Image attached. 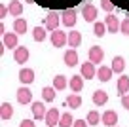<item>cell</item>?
<instances>
[{"label":"cell","mask_w":129,"mask_h":127,"mask_svg":"<svg viewBox=\"0 0 129 127\" xmlns=\"http://www.w3.org/2000/svg\"><path fill=\"white\" fill-rule=\"evenodd\" d=\"M51 44L55 48H63V46L69 44V32H63V30H53L51 32Z\"/></svg>","instance_id":"cell-1"},{"label":"cell","mask_w":129,"mask_h":127,"mask_svg":"<svg viewBox=\"0 0 129 127\" xmlns=\"http://www.w3.org/2000/svg\"><path fill=\"white\" fill-rule=\"evenodd\" d=\"M61 23H63L64 27H74V25H76V10L67 8L61 13Z\"/></svg>","instance_id":"cell-2"},{"label":"cell","mask_w":129,"mask_h":127,"mask_svg":"<svg viewBox=\"0 0 129 127\" xmlns=\"http://www.w3.org/2000/svg\"><path fill=\"white\" fill-rule=\"evenodd\" d=\"M28 48L27 46H17L15 48V51H13V59H15V63H19V65H25L28 61Z\"/></svg>","instance_id":"cell-3"},{"label":"cell","mask_w":129,"mask_h":127,"mask_svg":"<svg viewBox=\"0 0 129 127\" xmlns=\"http://www.w3.org/2000/svg\"><path fill=\"white\" fill-rule=\"evenodd\" d=\"M89 61L95 63V65H101L103 61H105V51H103V48L91 46V48H89Z\"/></svg>","instance_id":"cell-4"},{"label":"cell","mask_w":129,"mask_h":127,"mask_svg":"<svg viewBox=\"0 0 129 127\" xmlns=\"http://www.w3.org/2000/svg\"><path fill=\"white\" fill-rule=\"evenodd\" d=\"M17 101H19V104H32V91L25 85H21L17 89Z\"/></svg>","instance_id":"cell-5"},{"label":"cell","mask_w":129,"mask_h":127,"mask_svg":"<svg viewBox=\"0 0 129 127\" xmlns=\"http://www.w3.org/2000/svg\"><path fill=\"white\" fill-rule=\"evenodd\" d=\"M59 119H61V114H59V110L57 108H48V114H46V125L48 127H55V125H59Z\"/></svg>","instance_id":"cell-6"},{"label":"cell","mask_w":129,"mask_h":127,"mask_svg":"<svg viewBox=\"0 0 129 127\" xmlns=\"http://www.w3.org/2000/svg\"><path fill=\"white\" fill-rule=\"evenodd\" d=\"M82 15H84L85 21H93V23H95L97 15H99V10H97V6H93V4H85L84 8H82Z\"/></svg>","instance_id":"cell-7"},{"label":"cell","mask_w":129,"mask_h":127,"mask_svg":"<svg viewBox=\"0 0 129 127\" xmlns=\"http://www.w3.org/2000/svg\"><path fill=\"white\" fill-rule=\"evenodd\" d=\"M105 23H106V28H108V32H112V34H116V32L121 28V21L118 19L116 15H112V13H108V15H106Z\"/></svg>","instance_id":"cell-8"},{"label":"cell","mask_w":129,"mask_h":127,"mask_svg":"<svg viewBox=\"0 0 129 127\" xmlns=\"http://www.w3.org/2000/svg\"><path fill=\"white\" fill-rule=\"evenodd\" d=\"M80 72L82 76H84L85 80H93L97 76V70H95V63H91V61H87V63H82L80 67Z\"/></svg>","instance_id":"cell-9"},{"label":"cell","mask_w":129,"mask_h":127,"mask_svg":"<svg viewBox=\"0 0 129 127\" xmlns=\"http://www.w3.org/2000/svg\"><path fill=\"white\" fill-rule=\"evenodd\" d=\"M59 23H61L59 13H57V12H49V13H48V17H46V28H48L49 32H53V30H57Z\"/></svg>","instance_id":"cell-10"},{"label":"cell","mask_w":129,"mask_h":127,"mask_svg":"<svg viewBox=\"0 0 129 127\" xmlns=\"http://www.w3.org/2000/svg\"><path fill=\"white\" fill-rule=\"evenodd\" d=\"M32 116H34V119H46V114H48V108L44 106V103H40V101H36V103H32Z\"/></svg>","instance_id":"cell-11"},{"label":"cell","mask_w":129,"mask_h":127,"mask_svg":"<svg viewBox=\"0 0 129 127\" xmlns=\"http://www.w3.org/2000/svg\"><path fill=\"white\" fill-rule=\"evenodd\" d=\"M103 123H105L106 127H116V123H118L116 110H105L103 112Z\"/></svg>","instance_id":"cell-12"},{"label":"cell","mask_w":129,"mask_h":127,"mask_svg":"<svg viewBox=\"0 0 129 127\" xmlns=\"http://www.w3.org/2000/svg\"><path fill=\"white\" fill-rule=\"evenodd\" d=\"M112 74H114L112 67H105V65H101V67L97 68V80H101V82H110Z\"/></svg>","instance_id":"cell-13"},{"label":"cell","mask_w":129,"mask_h":127,"mask_svg":"<svg viewBox=\"0 0 129 127\" xmlns=\"http://www.w3.org/2000/svg\"><path fill=\"white\" fill-rule=\"evenodd\" d=\"M63 61H64L67 67H76V65H78V53H76V49H74V48L67 49L64 55H63Z\"/></svg>","instance_id":"cell-14"},{"label":"cell","mask_w":129,"mask_h":127,"mask_svg":"<svg viewBox=\"0 0 129 127\" xmlns=\"http://www.w3.org/2000/svg\"><path fill=\"white\" fill-rule=\"evenodd\" d=\"M19 82L23 85H28V83L34 82V70L32 68H21L19 70Z\"/></svg>","instance_id":"cell-15"},{"label":"cell","mask_w":129,"mask_h":127,"mask_svg":"<svg viewBox=\"0 0 129 127\" xmlns=\"http://www.w3.org/2000/svg\"><path fill=\"white\" fill-rule=\"evenodd\" d=\"M108 103V93L105 91V89H97V91H93V104L95 106H103V104Z\"/></svg>","instance_id":"cell-16"},{"label":"cell","mask_w":129,"mask_h":127,"mask_svg":"<svg viewBox=\"0 0 129 127\" xmlns=\"http://www.w3.org/2000/svg\"><path fill=\"white\" fill-rule=\"evenodd\" d=\"M17 32L13 30V32H6L4 34V38H2V44L6 46V48H17Z\"/></svg>","instance_id":"cell-17"},{"label":"cell","mask_w":129,"mask_h":127,"mask_svg":"<svg viewBox=\"0 0 129 127\" xmlns=\"http://www.w3.org/2000/svg\"><path fill=\"white\" fill-rule=\"evenodd\" d=\"M70 89L72 93H80L84 89V76H70Z\"/></svg>","instance_id":"cell-18"},{"label":"cell","mask_w":129,"mask_h":127,"mask_svg":"<svg viewBox=\"0 0 129 127\" xmlns=\"http://www.w3.org/2000/svg\"><path fill=\"white\" fill-rule=\"evenodd\" d=\"M110 67H112V70L116 72V74H121V72L125 70V59L121 55H116L112 59V65H110Z\"/></svg>","instance_id":"cell-19"},{"label":"cell","mask_w":129,"mask_h":127,"mask_svg":"<svg viewBox=\"0 0 129 127\" xmlns=\"http://www.w3.org/2000/svg\"><path fill=\"white\" fill-rule=\"evenodd\" d=\"M67 85H69V80H67V76L57 74L55 78H53V87H55L57 91H63V89H67Z\"/></svg>","instance_id":"cell-20"},{"label":"cell","mask_w":129,"mask_h":127,"mask_svg":"<svg viewBox=\"0 0 129 127\" xmlns=\"http://www.w3.org/2000/svg\"><path fill=\"white\" fill-rule=\"evenodd\" d=\"M127 91H129V76H121V78H118V95L123 97Z\"/></svg>","instance_id":"cell-21"},{"label":"cell","mask_w":129,"mask_h":127,"mask_svg":"<svg viewBox=\"0 0 129 127\" xmlns=\"http://www.w3.org/2000/svg\"><path fill=\"white\" fill-rule=\"evenodd\" d=\"M27 28H28L27 21H25L23 17H15V21H13V30H15L17 34H25Z\"/></svg>","instance_id":"cell-22"},{"label":"cell","mask_w":129,"mask_h":127,"mask_svg":"<svg viewBox=\"0 0 129 127\" xmlns=\"http://www.w3.org/2000/svg\"><path fill=\"white\" fill-rule=\"evenodd\" d=\"M8 8H10V15H13V17H19L23 13V4H21L19 0H12Z\"/></svg>","instance_id":"cell-23"},{"label":"cell","mask_w":129,"mask_h":127,"mask_svg":"<svg viewBox=\"0 0 129 127\" xmlns=\"http://www.w3.org/2000/svg\"><path fill=\"white\" fill-rule=\"evenodd\" d=\"M13 116V106L10 103H2L0 104V118L2 119H10Z\"/></svg>","instance_id":"cell-24"},{"label":"cell","mask_w":129,"mask_h":127,"mask_svg":"<svg viewBox=\"0 0 129 127\" xmlns=\"http://www.w3.org/2000/svg\"><path fill=\"white\" fill-rule=\"evenodd\" d=\"M82 44V34L78 30H70L69 32V46L70 48H78Z\"/></svg>","instance_id":"cell-25"},{"label":"cell","mask_w":129,"mask_h":127,"mask_svg":"<svg viewBox=\"0 0 129 127\" xmlns=\"http://www.w3.org/2000/svg\"><path fill=\"white\" fill-rule=\"evenodd\" d=\"M108 32V28H106V23H101V21H95V25H93V34L97 36V38H103V36Z\"/></svg>","instance_id":"cell-26"},{"label":"cell","mask_w":129,"mask_h":127,"mask_svg":"<svg viewBox=\"0 0 129 127\" xmlns=\"http://www.w3.org/2000/svg\"><path fill=\"white\" fill-rule=\"evenodd\" d=\"M67 104H69L70 108H80L82 106V97L78 95V93H72V95L67 97Z\"/></svg>","instance_id":"cell-27"},{"label":"cell","mask_w":129,"mask_h":127,"mask_svg":"<svg viewBox=\"0 0 129 127\" xmlns=\"http://www.w3.org/2000/svg\"><path fill=\"white\" fill-rule=\"evenodd\" d=\"M87 121H89V125H99L103 121V116L97 110H89L87 112Z\"/></svg>","instance_id":"cell-28"},{"label":"cell","mask_w":129,"mask_h":127,"mask_svg":"<svg viewBox=\"0 0 129 127\" xmlns=\"http://www.w3.org/2000/svg\"><path fill=\"white\" fill-rule=\"evenodd\" d=\"M55 87H44L42 89V99L46 101V103H53L55 101Z\"/></svg>","instance_id":"cell-29"},{"label":"cell","mask_w":129,"mask_h":127,"mask_svg":"<svg viewBox=\"0 0 129 127\" xmlns=\"http://www.w3.org/2000/svg\"><path fill=\"white\" fill-rule=\"evenodd\" d=\"M72 125H74V118L70 116V112H67V114H61L59 127H72Z\"/></svg>","instance_id":"cell-30"},{"label":"cell","mask_w":129,"mask_h":127,"mask_svg":"<svg viewBox=\"0 0 129 127\" xmlns=\"http://www.w3.org/2000/svg\"><path fill=\"white\" fill-rule=\"evenodd\" d=\"M46 30H48V28H44V27H36L34 30H32V38L36 40V42H44V40H46Z\"/></svg>","instance_id":"cell-31"},{"label":"cell","mask_w":129,"mask_h":127,"mask_svg":"<svg viewBox=\"0 0 129 127\" xmlns=\"http://www.w3.org/2000/svg\"><path fill=\"white\" fill-rule=\"evenodd\" d=\"M114 6H116V4H114L112 0H101V10H103V12H106V13L112 12Z\"/></svg>","instance_id":"cell-32"},{"label":"cell","mask_w":129,"mask_h":127,"mask_svg":"<svg viewBox=\"0 0 129 127\" xmlns=\"http://www.w3.org/2000/svg\"><path fill=\"white\" fill-rule=\"evenodd\" d=\"M120 32L123 36H129V17H125L123 21H121V28H120Z\"/></svg>","instance_id":"cell-33"},{"label":"cell","mask_w":129,"mask_h":127,"mask_svg":"<svg viewBox=\"0 0 129 127\" xmlns=\"http://www.w3.org/2000/svg\"><path fill=\"white\" fill-rule=\"evenodd\" d=\"M10 13V8L6 4H0V19H4V17H8Z\"/></svg>","instance_id":"cell-34"},{"label":"cell","mask_w":129,"mask_h":127,"mask_svg":"<svg viewBox=\"0 0 129 127\" xmlns=\"http://www.w3.org/2000/svg\"><path fill=\"white\" fill-rule=\"evenodd\" d=\"M19 127H36V123L32 121V119H23V121L19 123Z\"/></svg>","instance_id":"cell-35"},{"label":"cell","mask_w":129,"mask_h":127,"mask_svg":"<svg viewBox=\"0 0 129 127\" xmlns=\"http://www.w3.org/2000/svg\"><path fill=\"white\" fill-rule=\"evenodd\" d=\"M89 121H85V119H74V125L72 127H87Z\"/></svg>","instance_id":"cell-36"},{"label":"cell","mask_w":129,"mask_h":127,"mask_svg":"<svg viewBox=\"0 0 129 127\" xmlns=\"http://www.w3.org/2000/svg\"><path fill=\"white\" fill-rule=\"evenodd\" d=\"M121 106H123L125 110H129V95H123V97H121Z\"/></svg>","instance_id":"cell-37"},{"label":"cell","mask_w":129,"mask_h":127,"mask_svg":"<svg viewBox=\"0 0 129 127\" xmlns=\"http://www.w3.org/2000/svg\"><path fill=\"white\" fill-rule=\"evenodd\" d=\"M25 2H27V4H34V0H25Z\"/></svg>","instance_id":"cell-38"}]
</instances>
